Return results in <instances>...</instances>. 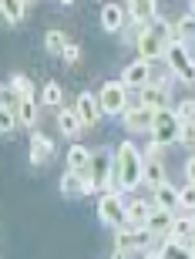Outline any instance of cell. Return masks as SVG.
<instances>
[{
    "instance_id": "cell-1",
    "label": "cell",
    "mask_w": 195,
    "mask_h": 259,
    "mask_svg": "<svg viewBox=\"0 0 195 259\" xmlns=\"http://www.w3.org/2000/svg\"><path fill=\"white\" fill-rule=\"evenodd\" d=\"M145 175V152L135 148V142H121L115 148V182L121 192H135Z\"/></svg>"
},
{
    "instance_id": "cell-2",
    "label": "cell",
    "mask_w": 195,
    "mask_h": 259,
    "mask_svg": "<svg viewBox=\"0 0 195 259\" xmlns=\"http://www.w3.org/2000/svg\"><path fill=\"white\" fill-rule=\"evenodd\" d=\"M152 246H158V239L145 226H121V229H115V252H125V256L141 252L145 256V252H152Z\"/></svg>"
},
{
    "instance_id": "cell-3",
    "label": "cell",
    "mask_w": 195,
    "mask_h": 259,
    "mask_svg": "<svg viewBox=\"0 0 195 259\" xmlns=\"http://www.w3.org/2000/svg\"><path fill=\"white\" fill-rule=\"evenodd\" d=\"M91 182L101 195L105 192H121L115 182V152H108V148H94V158H91Z\"/></svg>"
},
{
    "instance_id": "cell-4",
    "label": "cell",
    "mask_w": 195,
    "mask_h": 259,
    "mask_svg": "<svg viewBox=\"0 0 195 259\" xmlns=\"http://www.w3.org/2000/svg\"><path fill=\"white\" fill-rule=\"evenodd\" d=\"M98 219L105 222L108 229H121V226H128V202L121 199V192L98 195Z\"/></svg>"
},
{
    "instance_id": "cell-5",
    "label": "cell",
    "mask_w": 195,
    "mask_h": 259,
    "mask_svg": "<svg viewBox=\"0 0 195 259\" xmlns=\"http://www.w3.org/2000/svg\"><path fill=\"white\" fill-rule=\"evenodd\" d=\"M165 64L168 71L178 77V81H185V84H195V58L188 54V44H165Z\"/></svg>"
},
{
    "instance_id": "cell-6",
    "label": "cell",
    "mask_w": 195,
    "mask_h": 259,
    "mask_svg": "<svg viewBox=\"0 0 195 259\" xmlns=\"http://www.w3.org/2000/svg\"><path fill=\"white\" fill-rule=\"evenodd\" d=\"M98 105H101V115H125V108L131 105L128 88L121 81H105L98 91Z\"/></svg>"
},
{
    "instance_id": "cell-7",
    "label": "cell",
    "mask_w": 195,
    "mask_h": 259,
    "mask_svg": "<svg viewBox=\"0 0 195 259\" xmlns=\"http://www.w3.org/2000/svg\"><path fill=\"white\" fill-rule=\"evenodd\" d=\"M155 115H158V111H152V108H145V105H138V101H131V105L125 108V115H121V125H125V132H131V135H141V132L152 135Z\"/></svg>"
},
{
    "instance_id": "cell-8",
    "label": "cell",
    "mask_w": 195,
    "mask_h": 259,
    "mask_svg": "<svg viewBox=\"0 0 195 259\" xmlns=\"http://www.w3.org/2000/svg\"><path fill=\"white\" fill-rule=\"evenodd\" d=\"M178 132H182V121L175 118V111H158L155 115V125H152V142H158V145H172V142H178Z\"/></svg>"
},
{
    "instance_id": "cell-9",
    "label": "cell",
    "mask_w": 195,
    "mask_h": 259,
    "mask_svg": "<svg viewBox=\"0 0 195 259\" xmlns=\"http://www.w3.org/2000/svg\"><path fill=\"white\" fill-rule=\"evenodd\" d=\"M138 105L152 108V111H165L168 108V74L155 77L145 91H138Z\"/></svg>"
},
{
    "instance_id": "cell-10",
    "label": "cell",
    "mask_w": 195,
    "mask_h": 259,
    "mask_svg": "<svg viewBox=\"0 0 195 259\" xmlns=\"http://www.w3.org/2000/svg\"><path fill=\"white\" fill-rule=\"evenodd\" d=\"M118 81H121L128 91H145V88L155 81V77H152V64H145V61H131V64H125V71H121Z\"/></svg>"
},
{
    "instance_id": "cell-11",
    "label": "cell",
    "mask_w": 195,
    "mask_h": 259,
    "mask_svg": "<svg viewBox=\"0 0 195 259\" xmlns=\"http://www.w3.org/2000/svg\"><path fill=\"white\" fill-rule=\"evenodd\" d=\"M58 185H61V195H64V199H84V195L98 192L94 182H91V175H81V172H64Z\"/></svg>"
},
{
    "instance_id": "cell-12",
    "label": "cell",
    "mask_w": 195,
    "mask_h": 259,
    "mask_svg": "<svg viewBox=\"0 0 195 259\" xmlns=\"http://www.w3.org/2000/svg\"><path fill=\"white\" fill-rule=\"evenodd\" d=\"M74 111H78V118H81L84 128H94L98 121H101V105H98L94 91H81L78 101H74Z\"/></svg>"
},
{
    "instance_id": "cell-13",
    "label": "cell",
    "mask_w": 195,
    "mask_h": 259,
    "mask_svg": "<svg viewBox=\"0 0 195 259\" xmlns=\"http://www.w3.org/2000/svg\"><path fill=\"white\" fill-rule=\"evenodd\" d=\"M138 61H145V64H152V61H165V40L155 37L152 30H148L145 37L138 40Z\"/></svg>"
},
{
    "instance_id": "cell-14",
    "label": "cell",
    "mask_w": 195,
    "mask_h": 259,
    "mask_svg": "<svg viewBox=\"0 0 195 259\" xmlns=\"http://www.w3.org/2000/svg\"><path fill=\"white\" fill-rule=\"evenodd\" d=\"M125 14H128V20H138V24L152 27L158 20V4H152V0H131V4H125Z\"/></svg>"
},
{
    "instance_id": "cell-15",
    "label": "cell",
    "mask_w": 195,
    "mask_h": 259,
    "mask_svg": "<svg viewBox=\"0 0 195 259\" xmlns=\"http://www.w3.org/2000/svg\"><path fill=\"white\" fill-rule=\"evenodd\" d=\"M125 24H128V14H125L121 4H105V7H101V27H105L108 34H121Z\"/></svg>"
},
{
    "instance_id": "cell-16",
    "label": "cell",
    "mask_w": 195,
    "mask_h": 259,
    "mask_svg": "<svg viewBox=\"0 0 195 259\" xmlns=\"http://www.w3.org/2000/svg\"><path fill=\"white\" fill-rule=\"evenodd\" d=\"M30 165H44L54 155V142H51L44 132H30Z\"/></svg>"
},
{
    "instance_id": "cell-17",
    "label": "cell",
    "mask_w": 195,
    "mask_h": 259,
    "mask_svg": "<svg viewBox=\"0 0 195 259\" xmlns=\"http://www.w3.org/2000/svg\"><path fill=\"white\" fill-rule=\"evenodd\" d=\"M172 222H175V212H168V209H152V215H148L145 222V229L155 236V239H165L168 229H172Z\"/></svg>"
},
{
    "instance_id": "cell-18",
    "label": "cell",
    "mask_w": 195,
    "mask_h": 259,
    "mask_svg": "<svg viewBox=\"0 0 195 259\" xmlns=\"http://www.w3.org/2000/svg\"><path fill=\"white\" fill-rule=\"evenodd\" d=\"M91 158H94V148H84V145H71L68 148V172H91Z\"/></svg>"
},
{
    "instance_id": "cell-19",
    "label": "cell",
    "mask_w": 195,
    "mask_h": 259,
    "mask_svg": "<svg viewBox=\"0 0 195 259\" xmlns=\"http://www.w3.org/2000/svg\"><path fill=\"white\" fill-rule=\"evenodd\" d=\"M152 202H155V209H168V212H175V209H182V202H178V189L172 182H162L152 192Z\"/></svg>"
},
{
    "instance_id": "cell-20",
    "label": "cell",
    "mask_w": 195,
    "mask_h": 259,
    "mask_svg": "<svg viewBox=\"0 0 195 259\" xmlns=\"http://www.w3.org/2000/svg\"><path fill=\"white\" fill-rule=\"evenodd\" d=\"M168 239H178V242H192L195 239V222H192V215H175V222H172V229H168Z\"/></svg>"
},
{
    "instance_id": "cell-21",
    "label": "cell",
    "mask_w": 195,
    "mask_h": 259,
    "mask_svg": "<svg viewBox=\"0 0 195 259\" xmlns=\"http://www.w3.org/2000/svg\"><path fill=\"white\" fill-rule=\"evenodd\" d=\"M155 209V202L152 199H131L128 202V226H145L148 215Z\"/></svg>"
},
{
    "instance_id": "cell-22",
    "label": "cell",
    "mask_w": 195,
    "mask_h": 259,
    "mask_svg": "<svg viewBox=\"0 0 195 259\" xmlns=\"http://www.w3.org/2000/svg\"><path fill=\"white\" fill-rule=\"evenodd\" d=\"M37 115H40V101L37 98H24V101H17V125L34 128L37 125Z\"/></svg>"
},
{
    "instance_id": "cell-23",
    "label": "cell",
    "mask_w": 195,
    "mask_h": 259,
    "mask_svg": "<svg viewBox=\"0 0 195 259\" xmlns=\"http://www.w3.org/2000/svg\"><path fill=\"white\" fill-rule=\"evenodd\" d=\"M44 48H47V54H54V58H64V51L71 48V40H68V34H64V30L51 27L47 34H44Z\"/></svg>"
},
{
    "instance_id": "cell-24",
    "label": "cell",
    "mask_w": 195,
    "mask_h": 259,
    "mask_svg": "<svg viewBox=\"0 0 195 259\" xmlns=\"http://www.w3.org/2000/svg\"><path fill=\"white\" fill-rule=\"evenodd\" d=\"M158 252H162V259H192V249H188L185 242L178 239H158Z\"/></svg>"
},
{
    "instance_id": "cell-25",
    "label": "cell",
    "mask_w": 195,
    "mask_h": 259,
    "mask_svg": "<svg viewBox=\"0 0 195 259\" xmlns=\"http://www.w3.org/2000/svg\"><path fill=\"white\" fill-rule=\"evenodd\" d=\"M0 14H4L7 24H20V20L30 14V4H24V0H4V4H0Z\"/></svg>"
},
{
    "instance_id": "cell-26",
    "label": "cell",
    "mask_w": 195,
    "mask_h": 259,
    "mask_svg": "<svg viewBox=\"0 0 195 259\" xmlns=\"http://www.w3.org/2000/svg\"><path fill=\"white\" fill-rule=\"evenodd\" d=\"M58 128L68 135V138H74V135H78L84 125H81V118H78V111H74V108H61V111H58Z\"/></svg>"
},
{
    "instance_id": "cell-27",
    "label": "cell",
    "mask_w": 195,
    "mask_h": 259,
    "mask_svg": "<svg viewBox=\"0 0 195 259\" xmlns=\"http://www.w3.org/2000/svg\"><path fill=\"white\" fill-rule=\"evenodd\" d=\"M172 40L175 44H195V20L192 17H182L172 24Z\"/></svg>"
},
{
    "instance_id": "cell-28",
    "label": "cell",
    "mask_w": 195,
    "mask_h": 259,
    "mask_svg": "<svg viewBox=\"0 0 195 259\" xmlns=\"http://www.w3.org/2000/svg\"><path fill=\"white\" fill-rule=\"evenodd\" d=\"M162 182H168V179H165V165H162V162H148V158H145V175H141V185H148V189L155 192Z\"/></svg>"
},
{
    "instance_id": "cell-29",
    "label": "cell",
    "mask_w": 195,
    "mask_h": 259,
    "mask_svg": "<svg viewBox=\"0 0 195 259\" xmlns=\"http://www.w3.org/2000/svg\"><path fill=\"white\" fill-rule=\"evenodd\" d=\"M145 34H148V27H145V24H138V20H128V24H125V30H121L118 37H121V44H125V48H138V40L145 37Z\"/></svg>"
},
{
    "instance_id": "cell-30",
    "label": "cell",
    "mask_w": 195,
    "mask_h": 259,
    "mask_svg": "<svg viewBox=\"0 0 195 259\" xmlns=\"http://www.w3.org/2000/svg\"><path fill=\"white\" fill-rule=\"evenodd\" d=\"M37 101H40V105H47V108H61V101H64V88H61L58 81H47Z\"/></svg>"
},
{
    "instance_id": "cell-31",
    "label": "cell",
    "mask_w": 195,
    "mask_h": 259,
    "mask_svg": "<svg viewBox=\"0 0 195 259\" xmlns=\"http://www.w3.org/2000/svg\"><path fill=\"white\" fill-rule=\"evenodd\" d=\"M7 88L20 98V101H24V98H37V95H34V81H30L27 74H14V77L7 81Z\"/></svg>"
},
{
    "instance_id": "cell-32",
    "label": "cell",
    "mask_w": 195,
    "mask_h": 259,
    "mask_svg": "<svg viewBox=\"0 0 195 259\" xmlns=\"http://www.w3.org/2000/svg\"><path fill=\"white\" fill-rule=\"evenodd\" d=\"M175 118L182 121V125H192V121H195V98H182V101H178Z\"/></svg>"
},
{
    "instance_id": "cell-33",
    "label": "cell",
    "mask_w": 195,
    "mask_h": 259,
    "mask_svg": "<svg viewBox=\"0 0 195 259\" xmlns=\"http://www.w3.org/2000/svg\"><path fill=\"white\" fill-rule=\"evenodd\" d=\"M14 128H17V108H0V132L14 135Z\"/></svg>"
},
{
    "instance_id": "cell-34",
    "label": "cell",
    "mask_w": 195,
    "mask_h": 259,
    "mask_svg": "<svg viewBox=\"0 0 195 259\" xmlns=\"http://www.w3.org/2000/svg\"><path fill=\"white\" fill-rule=\"evenodd\" d=\"M178 202L185 212H195V182H185V189H178Z\"/></svg>"
},
{
    "instance_id": "cell-35",
    "label": "cell",
    "mask_w": 195,
    "mask_h": 259,
    "mask_svg": "<svg viewBox=\"0 0 195 259\" xmlns=\"http://www.w3.org/2000/svg\"><path fill=\"white\" fill-rule=\"evenodd\" d=\"M141 152H145V158H148V162H162V155H165V145H158V142H148L145 148H141Z\"/></svg>"
},
{
    "instance_id": "cell-36",
    "label": "cell",
    "mask_w": 195,
    "mask_h": 259,
    "mask_svg": "<svg viewBox=\"0 0 195 259\" xmlns=\"http://www.w3.org/2000/svg\"><path fill=\"white\" fill-rule=\"evenodd\" d=\"M178 142L188 145V148H195V121H192V125H182V132H178Z\"/></svg>"
},
{
    "instance_id": "cell-37",
    "label": "cell",
    "mask_w": 195,
    "mask_h": 259,
    "mask_svg": "<svg viewBox=\"0 0 195 259\" xmlns=\"http://www.w3.org/2000/svg\"><path fill=\"white\" fill-rule=\"evenodd\" d=\"M64 64H68V67L81 64V44H71V48L64 51Z\"/></svg>"
},
{
    "instance_id": "cell-38",
    "label": "cell",
    "mask_w": 195,
    "mask_h": 259,
    "mask_svg": "<svg viewBox=\"0 0 195 259\" xmlns=\"http://www.w3.org/2000/svg\"><path fill=\"white\" fill-rule=\"evenodd\" d=\"M185 179H188V182H195V155H188V158H185Z\"/></svg>"
},
{
    "instance_id": "cell-39",
    "label": "cell",
    "mask_w": 195,
    "mask_h": 259,
    "mask_svg": "<svg viewBox=\"0 0 195 259\" xmlns=\"http://www.w3.org/2000/svg\"><path fill=\"white\" fill-rule=\"evenodd\" d=\"M141 259H162V252H158V249H152V252H145Z\"/></svg>"
},
{
    "instance_id": "cell-40",
    "label": "cell",
    "mask_w": 195,
    "mask_h": 259,
    "mask_svg": "<svg viewBox=\"0 0 195 259\" xmlns=\"http://www.w3.org/2000/svg\"><path fill=\"white\" fill-rule=\"evenodd\" d=\"M188 17H192V20H195V4H192V7H188Z\"/></svg>"
},
{
    "instance_id": "cell-41",
    "label": "cell",
    "mask_w": 195,
    "mask_h": 259,
    "mask_svg": "<svg viewBox=\"0 0 195 259\" xmlns=\"http://www.w3.org/2000/svg\"><path fill=\"white\" fill-rule=\"evenodd\" d=\"M188 249H192V259H195V239H192V242H188Z\"/></svg>"
},
{
    "instance_id": "cell-42",
    "label": "cell",
    "mask_w": 195,
    "mask_h": 259,
    "mask_svg": "<svg viewBox=\"0 0 195 259\" xmlns=\"http://www.w3.org/2000/svg\"><path fill=\"white\" fill-rule=\"evenodd\" d=\"M188 215H192V222H195V212H188Z\"/></svg>"
}]
</instances>
